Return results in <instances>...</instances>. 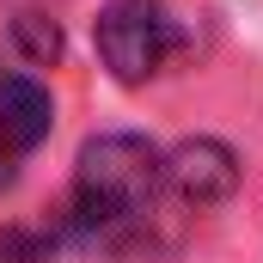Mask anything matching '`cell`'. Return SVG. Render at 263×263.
Listing matches in <instances>:
<instances>
[{"label": "cell", "mask_w": 263, "mask_h": 263, "mask_svg": "<svg viewBox=\"0 0 263 263\" xmlns=\"http://www.w3.org/2000/svg\"><path fill=\"white\" fill-rule=\"evenodd\" d=\"M165 190V153L147 135H92L73 165V227L104 239L141 227Z\"/></svg>", "instance_id": "6da1fadb"}, {"label": "cell", "mask_w": 263, "mask_h": 263, "mask_svg": "<svg viewBox=\"0 0 263 263\" xmlns=\"http://www.w3.org/2000/svg\"><path fill=\"white\" fill-rule=\"evenodd\" d=\"M92 43H98V62L123 86H141L172 62L178 18L165 12V0H110L98 12V25H92Z\"/></svg>", "instance_id": "7a4b0ae2"}, {"label": "cell", "mask_w": 263, "mask_h": 263, "mask_svg": "<svg viewBox=\"0 0 263 263\" xmlns=\"http://www.w3.org/2000/svg\"><path fill=\"white\" fill-rule=\"evenodd\" d=\"M165 190L190 208H214L239 190V153L214 135H190L165 153Z\"/></svg>", "instance_id": "3957f363"}, {"label": "cell", "mask_w": 263, "mask_h": 263, "mask_svg": "<svg viewBox=\"0 0 263 263\" xmlns=\"http://www.w3.org/2000/svg\"><path fill=\"white\" fill-rule=\"evenodd\" d=\"M55 129V104L31 73H6L0 80V159L31 153L37 141H49Z\"/></svg>", "instance_id": "277c9868"}, {"label": "cell", "mask_w": 263, "mask_h": 263, "mask_svg": "<svg viewBox=\"0 0 263 263\" xmlns=\"http://www.w3.org/2000/svg\"><path fill=\"white\" fill-rule=\"evenodd\" d=\"M12 43H18V55L31 67L62 62V25L43 18V12H18V18H12Z\"/></svg>", "instance_id": "5b68a950"}, {"label": "cell", "mask_w": 263, "mask_h": 263, "mask_svg": "<svg viewBox=\"0 0 263 263\" xmlns=\"http://www.w3.org/2000/svg\"><path fill=\"white\" fill-rule=\"evenodd\" d=\"M6 184H12V165H6V159H0V190H6Z\"/></svg>", "instance_id": "8992f818"}, {"label": "cell", "mask_w": 263, "mask_h": 263, "mask_svg": "<svg viewBox=\"0 0 263 263\" xmlns=\"http://www.w3.org/2000/svg\"><path fill=\"white\" fill-rule=\"evenodd\" d=\"M0 80H6V73H0Z\"/></svg>", "instance_id": "52a82bcc"}]
</instances>
